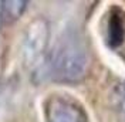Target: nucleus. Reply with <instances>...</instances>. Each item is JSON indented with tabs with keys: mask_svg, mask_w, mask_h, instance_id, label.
Instances as JSON below:
<instances>
[{
	"mask_svg": "<svg viewBox=\"0 0 125 122\" xmlns=\"http://www.w3.org/2000/svg\"><path fill=\"white\" fill-rule=\"evenodd\" d=\"M125 40V20L119 10H112L107 21V44L112 50L124 44Z\"/></svg>",
	"mask_w": 125,
	"mask_h": 122,
	"instance_id": "20e7f679",
	"label": "nucleus"
},
{
	"mask_svg": "<svg viewBox=\"0 0 125 122\" xmlns=\"http://www.w3.org/2000/svg\"><path fill=\"white\" fill-rule=\"evenodd\" d=\"M50 26L43 17H36L26 27L21 41V58L26 67L39 71L48 54Z\"/></svg>",
	"mask_w": 125,
	"mask_h": 122,
	"instance_id": "f03ea898",
	"label": "nucleus"
},
{
	"mask_svg": "<svg viewBox=\"0 0 125 122\" xmlns=\"http://www.w3.org/2000/svg\"><path fill=\"white\" fill-rule=\"evenodd\" d=\"M46 122H88L81 102L70 95L53 94L44 102Z\"/></svg>",
	"mask_w": 125,
	"mask_h": 122,
	"instance_id": "7ed1b4c3",
	"label": "nucleus"
},
{
	"mask_svg": "<svg viewBox=\"0 0 125 122\" xmlns=\"http://www.w3.org/2000/svg\"><path fill=\"white\" fill-rule=\"evenodd\" d=\"M115 109L119 118L125 122V82H122L115 91Z\"/></svg>",
	"mask_w": 125,
	"mask_h": 122,
	"instance_id": "423d86ee",
	"label": "nucleus"
},
{
	"mask_svg": "<svg viewBox=\"0 0 125 122\" xmlns=\"http://www.w3.org/2000/svg\"><path fill=\"white\" fill-rule=\"evenodd\" d=\"M27 9V1H0V26L11 24L23 14Z\"/></svg>",
	"mask_w": 125,
	"mask_h": 122,
	"instance_id": "39448f33",
	"label": "nucleus"
},
{
	"mask_svg": "<svg viewBox=\"0 0 125 122\" xmlns=\"http://www.w3.org/2000/svg\"><path fill=\"white\" fill-rule=\"evenodd\" d=\"M90 53L81 34L74 29H67L51 50L37 74L57 84H78L88 74Z\"/></svg>",
	"mask_w": 125,
	"mask_h": 122,
	"instance_id": "f257e3e1",
	"label": "nucleus"
}]
</instances>
